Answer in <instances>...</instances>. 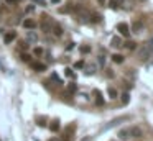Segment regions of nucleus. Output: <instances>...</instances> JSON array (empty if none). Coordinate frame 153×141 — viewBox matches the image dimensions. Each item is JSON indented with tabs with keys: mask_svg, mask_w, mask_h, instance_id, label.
I'll list each match as a JSON object with an SVG mask.
<instances>
[{
	"mask_svg": "<svg viewBox=\"0 0 153 141\" xmlns=\"http://www.w3.org/2000/svg\"><path fill=\"white\" fill-rule=\"evenodd\" d=\"M128 134L132 138H142L143 136V130L140 126H132V128H128Z\"/></svg>",
	"mask_w": 153,
	"mask_h": 141,
	"instance_id": "3",
	"label": "nucleus"
},
{
	"mask_svg": "<svg viewBox=\"0 0 153 141\" xmlns=\"http://www.w3.org/2000/svg\"><path fill=\"white\" fill-rule=\"evenodd\" d=\"M61 0H51V3H59Z\"/></svg>",
	"mask_w": 153,
	"mask_h": 141,
	"instance_id": "34",
	"label": "nucleus"
},
{
	"mask_svg": "<svg viewBox=\"0 0 153 141\" xmlns=\"http://www.w3.org/2000/svg\"><path fill=\"white\" fill-rule=\"evenodd\" d=\"M33 10H35V5H30V7L27 8V12H33Z\"/></svg>",
	"mask_w": 153,
	"mask_h": 141,
	"instance_id": "32",
	"label": "nucleus"
},
{
	"mask_svg": "<svg viewBox=\"0 0 153 141\" xmlns=\"http://www.w3.org/2000/svg\"><path fill=\"white\" fill-rule=\"evenodd\" d=\"M117 30L120 31L122 36H128V34H130V28H128L127 23H119V25H117Z\"/></svg>",
	"mask_w": 153,
	"mask_h": 141,
	"instance_id": "4",
	"label": "nucleus"
},
{
	"mask_svg": "<svg viewBox=\"0 0 153 141\" xmlns=\"http://www.w3.org/2000/svg\"><path fill=\"white\" fill-rule=\"evenodd\" d=\"M112 61L115 62V64H122V62H124V56H122V54H114Z\"/></svg>",
	"mask_w": 153,
	"mask_h": 141,
	"instance_id": "12",
	"label": "nucleus"
},
{
	"mask_svg": "<svg viewBox=\"0 0 153 141\" xmlns=\"http://www.w3.org/2000/svg\"><path fill=\"white\" fill-rule=\"evenodd\" d=\"M53 21H51V18L48 17V15H43V21H41V28H43V31L45 33H49L51 31V28H53Z\"/></svg>",
	"mask_w": 153,
	"mask_h": 141,
	"instance_id": "2",
	"label": "nucleus"
},
{
	"mask_svg": "<svg viewBox=\"0 0 153 141\" xmlns=\"http://www.w3.org/2000/svg\"><path fill=\"white\" fill-rule=\"evenodd\" d=\"M49 130H51V131H58V130H59V120H53V121H51Z\"/></svg>",
	"mask_w": 153,
	"mask_h": 141,
	"instance_id": "13",
	"label": "nucleus"
},
{
	"mask_svg": "<svg viewBox=\"0 0 153 141\" xmlns=\"http://www.w3.org/2000/svg\"><path fill=\"white\" fill-rule=\"evenodd\" d=\"M110 46L120 48V46H124V44H122V40H120L119 36H114V38H112V44H110Z\"/></svg>",
	"mask_w": 153,
	"mask_h": 141,
	"instance_id": "11",
	"label": "nucleus"
},
{
	"mask_svg": "<svg viewBox=\"0 0 153 141\" xmlns=\"http://www.w3.org/2000/svg\"><path fill=\"white\" fill-rule=\"evenodd\" d=\"M74 67H76V69H81V67H84V62H82V61H78V62L74 64Z\"/></svg>",
	"mask_w": 153,
	"mask_h": 141,
	"instance_id": "26",
	"label": "nucleus"
},
{
	"mask_svg": "<svg viewBox=\"0 0 153 141\" xmlns=\"http://www.w3.org/2000/svg\"><path fill=\"white\" fill-rule=\"evenodd\" d=\"M36 121H38L40 126H45V125H46V118H45V120H43V118H36Z\"/></svg>",
	"mask_w": 153,
	"mask_h": 141,
	"instance_id": "24",
	"label": "nucleus"
},
{
	"mask_svg": "<svg viewBox=\"0 0 153 141\" xmlns=\"http://www.w3.org/2000/svg\"><path fill=\"white\" fill-rule=\"evenodd\" d=\"M142 28H143V25H142L140 21H135V23H133V26H132V30L135 31V33H140V31H142Z\"/></svg>",
	"mask_w": 153,
	"mask_h": 141,
	"instance_id": "15",
	"label": "nucleus"
},
{
	"mask_svg": "<svg viewBox=\"0 0 153 141\" xmlns=\"http://www.w3.org/2000/svg\"><path fill=\"white\" fill-rule=\"evenodd\" d=\"M117 136H119V140H122V141L128 140V138H130V134H128V128H125V130H120Z\"/></svg>",
	"mask_w": 153,
	"mask_h": 141,
	"instance_id": "8",
	"label": "nucleus"
},
{
	"mask_svg": "<svg viewBox=\"0 0 153 141\" xmlns=\"http://www.w3.org/2000/svg\"><path fill=\"white\" fill-rule=\"evenodd\" d=\"M51 30H53V33L56 34V36H61V34H63V28H61L59 25H53Z\"/></svg>",
	"mask_w": 153,
	"mask_h": 141,
	"instance_id": "14",
	"label": "nucleus"
},
{
	"mask_svg": "<svg viewBox=\"0 0 153 141\" xmlns=\"http://www.w3.org/2000/svg\"><path fill=\"white\" fill-rule=\"evenodd\" d=\"M15 38H17V33H15V31H8V33L3 36V41H5V44H8V43H12Z\"/></svg>",
	"mask_w": 153,
	"mask_h": 141,
	"instance_id": "6",
	"label": "nucleus"
},
{
	"mask_svg": "<svg viewBox=\"0 0 153 141\" xmlns=\"http://www.w3.org/2000/svg\"><path fill=\"white\" fill-rule=\"evenodd\" d=\"M99 64H100V66H104V64H106V56H99Z\"/></svg>",
	"mask_w": 153,
	"mask_h": 141,
	"instance_id": "28",
	"label": "nucleus"
},
{
	"mask_svg": "<svg viewBox=\"0 0 153 141\" xmlns=\"http://www.w3.org/2000/svg\"><path fill=\"white\" fill-rule=\"evenodd\" d=\"M97 2H99V3H104V2H106V0H97Z\"/></svg>",
	"mask_w": 153,
	"mask_h": 141,
	"instance_id": "35",
	"label": "nucleus"
},
{
	"mask_svg": "<svg viewBox=\"0 0 153 141\" xmlns=\"http://www.w3.org/2000/svg\"><path fill=\"white\" fill-rule=\"evenodd\" d=\"M64 74L67 75V77H74V74H73V71H71V69H69V67H67L66 69V72H64Z\"/></svg>",
	"mask_w": 153,
	"mask_h": 141,
	"instance_id": "29",
	"label": "nucleus"
},
{
	"mask_svg": "<svg viewBox=\"0 0 153 141\" xmlns=\"http://www.w3.org/2000/svg\"><path fill=\"white\" fill-rule=\"evenodd\" d=\"M31 2H33V3H38V5H43V7L46 5V0H31Z\"/></svg>",
	"mask_w": 153,
	"mask_h": 141,
	"instance_id": "25",
	"label": "nucleus"
},
{
	"mask_svg": "<svg viewBox=\"0 0 153 141\" xmlns=\"http://www.w3.org/2000/svg\"><path fill=\"white\" fill-rule=\"evenodd\" d=\"M81 53H84V54L91 53V48L89 46H81Z\"/></svg>",
	"mask_w": 153,
	"mask_h": 141,
	"instance_id": "22",
	"label": "nucleus"
},
{
	"mask_svg": "<svg viewBox=\"0 0 153 141\" xmlns=\"http://www.w3.org/2000/svg\"><path fill=\"white\" fill-rule=\"evenodd\" d=\"M33 53L36 54V56H40V54H43V48H35Z\"/></svg>",
	"mask_w": 153,
	"mask_h": 141,
	"instance_id": "23",
	"label": "nucleus"
},
{
	"mask_svg": "<svg viewBox=\"0 0 153 141\" xmlns=\"http://www.w3.org/2000/svg\"><path fill=\"white\" fill-rule=\"evenodd\" d=\"M109 5L112 8H117L119 7V0H109Z\"/></svg>",
	"mask_w": 153,
	"mask_h": 141,
	"instance_id": "21",
	"label": "nucleus"
},
{
	"mask_svg": "<svg viewBox=\"0 0 153 141\" xmlns=\"http://www.w3.org/2000/svg\"><path fill=\"white\" fill-rule=\"evenodd\" d=\"M5 2H7V3H17L18 0H5Z\"/></svg>",
	"mask_w": 153,
	"mask_h": 141,
	"instance_id": "33",
	"label": "nucleus"
},
{
	"mask_svg": "<svg viewBox=\"0 0 153 141\" xmlns=\"http://www.w3.org/2000/svg\"><path fill=\"white\" fill-rule=\"evenodd\" d=\"M128 102H130V95H128V94H124V95H122V103H124V105H127Z\"/></svg>",
	"mask_w": 153,
	"mask_h": 141,
	"instance_id": "19",
	"label": "nucleus"
},
{
	"mask_svg": "<svg viewBox=\"0 0 153 141\" xmlns=\"http://www.w3.org/2000/svg\"><path fill=\"white\" fill-rule=\"evenodd\" d=\"M21 59H23V61H30V56H28V54H23V56H21Z\"/></svg>",
	"mask_w": 153,
	"mask_h": 141,
	"instance_id": "31",
	"label": "nucleus"
},
{
	"mask_svg": "<svg viewBox=\"0 0 153 141\" xmlns=\"http://www.w3.org/2000/svg\"><path fill=\"white\" fill-rule=\"evenodd\" d=\"M96 103H97L99 107L104 105V99H102V94H100L99 90H96Z\"/></svg>",
	"mask_w": 153,
	"mask_h": 141,
	"instance_id": "10",
	"label": "nucleus"
},
{
	"mask_svg": "<svg viewBox=\"0 0 153 141\" xmlns=\"http://www.w3.org/2000/svg\"><path fill=\"white\" fill-rule=\"evenodd\" d=\"M153 56V38L150 41H146L145 44L142 46V49H140V53H138V58L142 62H146V61L150 59Z\"/></svg>",
	"mask_w": 153,
	"mask_h": 141,
	"instance_id": "1",
	"label": "nucleus"
},
{
	"mask_svg": "<svg viewBox=\"0 0 153 141\" xmlns=\"http://www.w3.org/2000/svg\"><path fill=\"white\" fill-rule=\"evenodd\" d=\"M125 48L128 49V51H133V49L137 48V43H135V41H127V43H125Z\"/></svg>",
	"mask_w": 153,
	"mask_h": 141,
	"instance_id": "17",
	"label": "nucleus"
},
{
	"mask_svg": "<svg viewBox=\"0 0 153 141\" xmlns=\"http://www.w3.org/2000/svg\"><path fill=\"white\" fill-rule=\"evenodd\" d=\"M23 26L28 28V30H33V28L36 26V23H35V21L31 20V18H27V20L23 21Z\"/></svg>",
	"mask_w": 153,
	"mask_h": 141,
	"instance_id": "9",
	"label": "nucleus"
},
{
	"mask_svg": "<svg viewBox=\"0 0 153 141\" xmlns=\"http://www.w3.org/2000/svg\"><path fill=\"white\" fill-rule=\"evenodd\" d=\"M49 141H58V140H54V138H51V140H49Z\"/></svg>",
	"mask_w": 153,
	"mask_h": 141,
	"instance_id": "36",
	"label": "nucleus"
},
{
	"mask_svg": "<svg viewBox=\"0 0 153 141\" xmlns=\"http://www.w3.org/2000/svg\"><path fill=\"white\" fill-rule=\"evenodd\" d=\"M76 84H69V87H67V90H69V92H76Z\"/></svg>",
	"mask_w": 153,
	"mask_h": 141,
	"instance_id": "27",
	"label": "nucleus"
},
{
	"mask_svg": "<svg viewBox=\"0 0 153 141\" xmlns=\"http://www.w3.org/2000/svg\"><path fill=\"white\" fill-rule=\"evenodd\" d=\"M124 120H127V117H120V118H115V120H112L109 125H106L104 126V130H109V128H112V126H115V125H119L120 121H124Z\"/></svg>",
	"mask_w": 153,
	"mask_h": 141,
	"instance_id": "7",
	"label": "nucleus"
},
{
	"mask_svg": "<svg viewBox=\"0 0 153 141\" xmlns=\"http://www.w3.org/2000/svg\"><path fill=\"white\" fill-rule=\"evenodd\" d=\"M66 49H67V51H71V49H74V43H69V44L66 46Z\"/></svg>",
	"mask_w": 153,
	"mask_h": 141,
	"instance_id": "30",
	"label": "nucleus"
},
{
	"mask_svg": "<svg viewBox=\"0 0 153 141\" xmlns=\"http://www.w3.org/2000/svg\"><path fill=\"white\" fill-rule=\"evenodd\" d=\"M27 40H28V41H31V43H35V41L38 40V36H36V33H33V31H28Z\"/></svg>",
	"mask_w": 153,
	"mask_h": 141,
	"instance_id": "16",
	"label": "nucleus"
},
{
	"mask_svg": "<svg viewBox=\"0 0 153 141\" xmlns=\"http://www.w3.org/2000/svg\"><path fill=\"white\" fill-rule=\"evenodd\" d=\"M107 92H109V97H110V99H117V90H115V89L114 87H109V90H107Z\"/></svg>",
	"mask_w": 153,
	"mask_h": 141,
	"instance_id": "18",
	"label": "nucleus"
},
{
	"mask_svg": "<svg viewBox=\"0 0 153 141\" xmlns=\"http://www.w3.org/2000/svg\"><path fill=\"white\" fill-rule=\"evenodd\" d=\"M100 18H102V17H100L99 13H92V21H94V23H99Z\"/></svg>",
	"mask_w": 153,
	"mask_h": 141,
	"instance_id": "20",
	"label": "nucleus"
},
{
	"mask_svg": "<svg viewBox=\"0 0 153 141\" xmlns=\"http://www.w3.org/2000/svg\"><path fill=\"white\" fill-rule=\"evenodd\" d=\"M31 69L36 72H43V71H46V66L43 62H31Z\"/></svg>",
	"mask_w": 153,
	"mask_h": 141,
	"instance_id": "5",
	"label": "nucleus"
}]
</instances>
